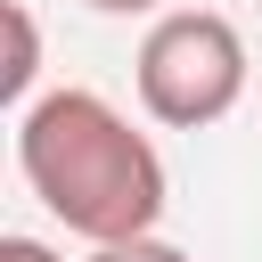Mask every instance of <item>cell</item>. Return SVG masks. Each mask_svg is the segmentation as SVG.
<instances>
[{
    "mask_svg": "<svg viewBox=\"0 0 262 262\" xmlns=\"http://www.w3.org/2000/svg\"><path fill=\"white\" fill-rule=\"evenodd\" d=\"M139 106L164 131H205L246 98V33L213 8H172L139 41Z\"/></svg>",
    "mask_w": 262,
    "mask_h": 262,
    "instance_id": "obj_2",
    "label": "cell"
},
{
    "mask_svg": "<svg viewBox=\"0 0 262 262\" xmlns=\"http://www.w3.org/2000/svg\"><path fill=\"white\" fill-rule=\"evenodd\" d=\"M16 172L25 188L90 246H123L147 237L164 221V156L147 147V131H131L123 106H106L98 90H49L16 115Z\"/></svg>",
    "mask_w": 262,
    "mask_h": 262,
    "instance_id": "obj_1",
    "label": "cell"
},
{
    "mask_svg": "<svg viewBox=\"0 0 262 262\" xmlns=\"http://www.w3.org/2000/svg\"><path fill=\"white\" fill-rule=\"evenodd\" d=\"M0 262H66V254L41 246V237H0Z\"/></svg>",
    "mask_w": 262,
    "mask_h": 262,
    "instance_id": "obj_5",
    "label": "cell"
},
{
    "mask_svg": "<svg viewBox=\"0 0 262 262\" xmlns=\"http://www.w3.org/2000/svg\"><path fill=\"white\" fill-rule=\"evenodd\" d=\"M0 25H8V66H0V98L25 115L33 98V74H41V33H33V16H25V0H0Z\"/></svg>",
    "mask_w": 262,
    "mask_h": 262,
    "instance_id": "obj_3",
    "label": "cell"
},
{
    "mask_svg": "<svg viewBox=\"0 0 262 262\" xmlns=\"http://www.w3.org/2000/svg\"><path fill=\"white\" fill-rule=\"evenodd\" d=\"M82 8H98V16H147V8H164V0H82Z\"/></svg>",
    "mask_w": 262,
    "mask_h": 262,
    "instance_id": "obj_6",
    "label": "cell"
},
{
    "mask_svg": "<svg viewBox=\"0 0 262 262\" xmlns=\"http://www.w3.org/2000/svg\"><path fill=\"white\" fill-rule=\"evenodd\" d=\"M90 262H188V254H180L172 237H156V229H147V237H123V246H98Z\"/></svg>",
    "mask_w": 262,
    "mask_h": 262,
    "instance_id": "obj_4",
    "label": "cell"
}]
</instances>
